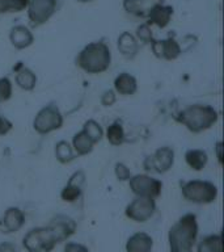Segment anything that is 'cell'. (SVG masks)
<instances>
[{
    "mask_svg": "<svg viewBox=\"0 0 224 252\" xmlns=\"http://www.w3.org/2000/svg\"><path fill=\"white\" fill-rule=\"evenodd\" d=\"M151 49L155 57L165 61H174L182 54V46L173 37H168L165 39H153Z\"/></svg>",
    "mask_w": 224,
    "mask_h": 252,
    "instance_id": "8fae6325",
    "label": "cell"
},
{
    "mask_svg": "<svg viewBox=\"0 0 224 252\" xmlns=\"http://www.w3.org/2000/svg\"><path fill=\"white\" fill-rule=\"evenodd\" d=\"M155 212H156V202L153 198L137 197L126 206L125 214L129 220L134 222L144 223L152 218Z\"/></svg>",
    "mask_w": 224,
    "mask_h": 252,
    "instance_id": "9c48e42d",
    "label": "cell"
},
{
    "mask_svg": "<svg viewBox=\"0 0 224 252\" xmlns=\"http://www.w3.org/2000/svg\"><path fill=\"white\" fill-rule=\"evenodd\" d=\"M198 230L196 214L188 213L181 217L168 232L170 252H192L198 236Z\"/></svg>",
    "mask_w": 224,
    "mask_h": 252,
    "instance_id": "6da1fadb",
    "label": "cell"
},
{
    "mask_svg": "<svg viewBox=\"0 0 224 252\" xmlns=\"http://www.w3.org/2000/svg\"><path fill=\"white\" fill-rule=\"evenodd\" d=\"M126 252H152L153 238L144 231H138L130 236L125 246Z\"/></svg>",
    "mask_w": 224,
    "mask_h": 252,
    "instance_id": "9a60e30c",
    "label": "cell"
},
{
    "mask_svg": "<svg viewBox=\"0 0 224 252\" xmlns=\"http://www.w3.org/2000/svg\"><path fill=\"white\" fill-rule=\"evenodd\" d=\"M83 131L92 139V142H93L94 145L101 141L102 137H104V129H102L101 125H100L97 121H94V120H88V121L84 124V126H83Z\"/></svg>",
    "mask_w": 224,
    "mask_h": 252,
    "instance_id": "4316f807",
    "label": "cell"
},
{
    "mask_svg": "<svg viewBox=\"0 0 224 252\" xmlns=\"http://www.w3.org/2000/svg\"><path fill=\"white\" fill-rule=\"evenodd\" d=\"M11 129H12V122L9 121V120H7L5 117H1V116H0V135L7 134Z\"/></svg>",
    "mask_w": 224,
    "mask_h": 252,
    "instance_id": "836d02e7",
    "label": "cell"
},
{
    "mask_svg": "<svg viewBox=\"0 0 224 252\" xmlns=\"http://www.w3.org/2000/svg\"><path fill=\"white\" fill-rule=\"evenodd\" d=\"M216 150H218V160H219V163H222V155H220V150H222V142H218V145H216Z\"/></svg>",
    "mask_w": 224,
    "mask_h": 252,
    "instance_id": "d590c367",
    "label": "cell"
},
{
    "mask_svg": "<svg viewBox=\"0 0 224 252\" xmlns=\"http://www.w3.org/2000/svg\"><path fill=\"white\" fill-rule=\"evenodd\" d=\"M55 157L60 163L66 164L75 159V151L67 141H60L55 145Z\"/></svg>",
    "mask_w": 224,
    "mask_h": 252,
    "instance_id": "d4e9b609",
    "label": "cell"
},
{
    "mask_svg": "<svg viewBox=\"0 0 224 252\" xmlns=\"http://www.w3.org/2000/svg\"><path fill=\"white\" fill-rule=\"evenodd\" d=\"M138 91V82L135 76L129 72H122L114 79V92L123 94V96H131Z\"/></svg>",
    "mask_w": 224,
    "mask_h": 252,
    "instance_id": "ac0fdd59",
    "label": "cell"
},
{
    "mask_svg": "<svg viewBox=\"0 0 224 252\" xmlns=\"http://www.w3.org/2000/svg\"><path fill=\"white\" fill-rule=\"evenodd\" d=\"M114 172H115V176H117L118 180L121 181H129L130 177L133 176L129 167L123 164V163H117L115 167H114Z\"/></svg>",
    "mask_w": 224,
    "mask_h": 252,
    "instance_id": "4dcf8cb0",
    "label": "cell"
},
{
    "mask_svg": "<svg viewBox=\"0 0 224 252\" xmlns=\"http://www.w3.org/2000/svg\"><path fill=\"white\" fill-rule=\"evenodd\" d=\"M173 164H174V151L168 146L157 149L151 157L145 158L144 160V168L147 171L160 173V175L168 172Z\"/></svg>",
    "mask_w": 224,
    "mask_h": 252,
    "instance_id": "30bf717a",
    "label": "cell"
},
{
    "mask_svg": "<svg viewBox=\"0 0 224 252\" xmlns=\"http://www.w3.org/2000/svg\"><path fill=\"white\" fill-rule=\"evenodd\" d=\"M155 3H157L156 0H123V8L130 15L147 19L149 9Z\"/></svg>",
    "mask_w": 224,
    "mask_h": 252,
    "instance_id": "ffe728a7",
    "label": "cell"
},
{
    "mask_svg": "<svg viewBox=\"0 0 224 252\" xmlns=\"http://www.w3.org/2000/svg\"><path fill=\"white\" fill-rule=\"evenodd\" d=\"M29 0H0V15L3 13H17L27 9Z\"/></svg>",
    "mask_w": 224,
    "mask_h": 252,
    "instance_id": "484cf974",
    "label": "cell"
},
{
    "mask_svg": "<svg viewBox=\"0 0 224 252\" xmlns=\"http://www.w3.org/2000/svg\"><path fill=\"white\" fill-rule=\"evenodd\" d=\"M16 71V84L24 91H33L37 86V75L28 67L20 63L15 68Z\"/></svg>",
    "mask_w": 224,
    "mask_h": 252,
    "instance_id": "d6986e66",
    "label": "cell"
},
{
    "mask_svg": "<svg viewBox=\"0 0 224 252\" xmlns=\"http://www.w3.org/2000/svg\"><path fill=\"white\" fill-rule=\"evenodd\" d=\"M78 64L86 74H101L112 64V51L104 41H94L83 47L76 58Z\"/></svg>",
    "mask_w": 224,
    "mask_h": 252,
    "instance_id": "7a4b0ae2",
    "label": "cell"
},
{
    "mask_svg": "<svg viewBox=\"0 0 224 252\" xmlns=\"http://www.w3.org/2000/svg\"><path fill=\"white\" fill-rule=\"evenodd\" d=\"M104 135L106 137V139L109 141L110 145L113 146H119L125 142V130L122 127V125L119 122H114L112 125L106 129V131H104Z\"/></svg>",
    "mask_w": 224,
    "mask_h": 252,
    "instance_id": "cb8c5ba5",
    "label": "cell"
},
{
    "mask_svg": "<svg viewBox=\"0 0 224 252\" xmlns=\"http://www.w3.org/2000/svg\"><path fill=\"white\" fill-rule=\"evenodd\" d=\"M80 194H82V187L67 183V185L63 188L62 193H60V197L66 202H75L80 197Z\"/></svg>",
    "mask_w": 224,
    "mask_h": 252,
    "instance_id": "83f0119b",
    "label": "cell"
},
{
    "mask_svg": "<svg viewBox=\"0 0 224 252\" xmlns=\"http://www.w3.org/2000/svg\"><path fill=\"white\" fill-rule=\"evenodd\" d=\"M56 244H59L58 236L50 226L31 228L23 239V246L28 252H50Z\"/></svg>",
    "mask_w": 224,
    "mask_h": 252,
    "instance_id": "5b68a950",
    "label": "cell"
},
{
    "mask_svg": "<svg viewBox=\"0 0 224 252\" xmlns=\"http://www.w3.org/2000/svg\"><path fill=\"white\" fill-rule=\"evenodd\" d=\"M135 38H137L139 42L148 43V45H151L153 41L151 25H148L147 23L140 24V25L137 28V32H135Z\"/></svg>",
    "mask_w": 224,
    "mask_h": 252,
    "instance_id": "f1b7e54d",
    "label": "cell"
},
{
    "mask_svg": "<svg viewBox=\"0 0 224 252\" xmlns=\"http://www.w3.org/2000/svg\"><path fill=\"white\" fill-rule=\"evenodd\" d=\"M0 252H19V248L12 242H4L0 244Z\"/></svg>",
    "mask_w": 224,
    "mask_h": 252,
    "instance_id": "e575fe53",
    "label": "cell"
},
{
    "mask_svg": "<svg viewBox=\"0 0 224 252\" xmlns=\"http://www.w3.org/2000/svg\"><path fill=\"white\" fill-rule=\"evenodd\" d=\"M25 224V214L20 208H8L1 220L4 232H17Z\"/></svg>",
    "mask_w": 224,
    "mask_h": 252,
    "instance_id": "2e32d148",
    "label": "cell"
},
{
    "mask_svg": "<svg viewBox=\"0 0 224 252\" xmlns=\"http://www.w3.org/2000/svg\"><path fill=\"white\" fill-rule=\"evenodd\" d=\"M78 1H83V3H85V1H89V0H78Z\"/></svg>",
    "mask_w": 224,
    "mask_h": 252,
    "instance_id": "8d00e7d4",
    "label": "cell"
},
{
    "mask_svg": "<svg viewBox=\"0 0 224 252\" xmlns=\"http://www.w3.org/2000/svg\"><path fill=\"white\" fill-rule=\"evenodd\" d=\"M174 13L172 5H167L163 3H155L152 8L149 9L148 15H147V24L148 25H156L160 29H164L169 25L172 16Z\"/></svg>",
    "mask_w": 224,
    "mask_h": 252,
    "instance_id": "7c38bea8",
    "label": "cell"
},
{
    "mask_svg": "<svg viewBox=\"0 0 224 252\" xmlns=\"http://www.w3.org/2000/svg\"><path fill=\"white\" fill-rule=\"evenodd\" d=\"M94 143L92 142L88 135L84 131H79L78 134H75L74 139H72V149L78 155L83 157V155H88L92 153Z\"/></svg>",
    "mask_w": 224,
    "mask_h": 252,
    "instance_id": "7402d4cb",
    "label": "cell"
},
{
    "mask_svg": "<svg viewBox=\"0 0 224 252\" xmlns=\"http://www.w3.org/2000/svg\"><path fill=\"white\" fill-rule=\"evenodd\" d=\"M117 47L125 58L134 59L139 53L140 43L135 38V35L131 34L130 32H123L119 34L117 39Z\"/></svg>",
    "mask_w": 224,
    "mask_h": 252,
    "instance_id": "e0dca14e",
    "label": "cell"
},
{
    "mask_svg": "<svg viewBox=\"0 0 224 252\" xmlns=\"http://www.w3.org/2000/svg\"><path fill=\"white\" fill-rule=\"evenodd\" d=\"M185 160L188 165L194 171H202L208 161V155L206 151L199 149L188 150L185 154Z\"/></svg>",
    "mask_w": 224,
    "mask_h": 252,
    "instance_id": "44dd1931",
    "label": "cell"
},
{
    "mask_svg": "<svg viewBox=\"0 0 224 252\" xmlns=\"http://www.w3.org/2000/svg\"><path fill=\"white\" fill-rule=\"evenodd\" d=\"M176 118L192 133H202L215 125L219 120V113L211 105L194 104L181 110Z\"/></svg>",
    "mask_w": 224,
    "mask_h": 252,
    "instance_id": "3957f363",
    "label": "cell"
},
{
    "mask_svg": "<svg viewBox=\"0 0 224 252\" xmlns=\"http://www.w3.org/2000/svg\"><path fill=\"white\" fill-rule=\"evenodd\" d=\"M115 100H117V94L112 90L105 91L101 96V104L104 106H112L115 102Z\"/></svg>",
    "mask_w": 224,
    "mask_h": 252,
    "instance_id": "1f68e13d",
    "label": "cell"
},
{
    "mask_svg": "<svg viewBox=\"0 0 224 252\" xmlns=\"http://www.w3.org/2000/svg\"><path fill=\"white\" fill-rule=\"evenodd\" d=\"M64 252H89L88 247L82 243H76V242H68L64 246Z\"/></svg>",
    "mask_w": 224,
    "mask_h": 252,
    "instance_id": "d6a6232c",
    "label": "cell"
},
{
    "mask_svg": "<svg viewBox=\"0 0 224 252\" xmlns=\"http://www.w3.org/2000/svg\"><path fill=\"white\" fill-rule=\"evenodd\" d=\"M63 125V116L55 105H46L35 114L33 127L38 134H50L60 129Z\"/></svg>",
    "mask_w": 224,
    "mask_h": 252,
    "instance_id": "52a82bcc",
    "label": "cell"
},
{
    "mask_svg": "<svg viewBox=\"0 0 224 252\" xmlns=\"http://www.w3.org/2000/svg\"><path fill=\"white\" fill-rule=\"evenodd\" d=\"M12 96V83L8 78H0V101H7Z\"/></svg>",
    "mask_w": 224,
    "mask_h": 252,
    "instance_id": "f546056e",
    "label": "cell"
},
{
    "mask_svg": "<svg viewBox=\"0 0 224 252\" xmlns=\"http://www.w3.org/2000/svg\"><path fill=\"white\" fill-rule=\"evenodd\" d=\"M9 41L17 50H24L33 45L34 35L27 25H16L9 32Z\"/></svg>",
    "mask_w": 224,
    "mask_h": 252,
    "instance_id": "4fadbf2b",
    "label": "cell"
},
{
    "mask_svg": "<svg viewBox=\"0 0 224 252\" xmlns=\"http://www.w3.org/2000/svg\"><path fill=\"white\" fill-rule=\"evenodd\" d=\"M131 192L137 197H147V198H156L161 194L163 183L149 175H135L129 180Z\"/></svg>",
    "mask_w": 224,
    "mask_h": 252,
    "instance_id": "ba28073f",
    "label": "cell"
},
{
    "mask_svg": "<svg viewBox=\"0 0 224 252\" xmlns=\"http://www.w3.org/2000/svg\"><path fill=\"white\" fill-rule=\"evenodd\" d=\"M49 226L56 234L59 243H62V242L67 240L68 238H71L75 234V231H76V222L67 216H58L56 218L51 220V223Z\"/></svg>",
    "mask_w": 224,
    "mask_h": 252,
    "instance_id": "5bb4252c",
    "label": "cell"
},
{
    "mask_svg": "<svg viewBox=\"0 0 224 252\" xmlns=\"http://www.w3.org/2000/svg\"><path fill=\"white\" fill-rule=\"evenodd\" d=\"M58 9V0H29L27 11L28 20L33 28L42 27Z\"/></svg>",
    "mask_w": 224,
    "mask_h": 252,
    "instance_id": "8992f818",
    "label": "cell"
},
{
    "mask_svg": "<svg viewBox=\"0 0 224 252\" xmlns=\"http://www.w3.org/2000/svg\"><path fill=\"white\" fill-rule=\"evenodd\" d=\"M198 252H223L222 236L219 234L204 236L203 239L199 242Z\"/></svg>",
    "mask_w": 224,
    "mask_h": 252,
    "instance_id": "603a6c76",
    "label": "cell"
},
{
    "mask_svg": "<svg viewBox=\"0 0 224 252\" xmlns=\"http://www.w3.org/2000/svg\"><path fill=\"white\" fill-rule=\"evenodd\" d=\"M181 192L185 200L198 205L211 204L218 197V187L214 183L206 180L186 181L181 187Z\"/></svg>",
    "mask_w": 224,
    "mask_h": 252,
    "instance_id": "277c9868",
    "label": "cell"
},
{
    "mask_svg": "<svg viewBox=\"0 0 224 252\" xmlns=\"http://www.w3.org/2000/svg\"><path fill=\"white\" fill-rule=\"evenodd\" d=\"M157 3H163V1H164V0H156Z\"/></svg>",
    "mask_w": 224,
    "mask_h": 252,
    "instance_id": "74e56055",
    "label": "cell"
}]
</instances>
